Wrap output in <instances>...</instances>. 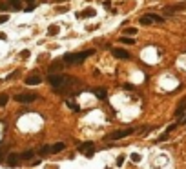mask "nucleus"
I'll return each mask as SVG.
<instances>
[{
  "label": "nucleus",
  "instance_id": "obj_1",
  "mask_svg": "<svg viewBox=\"0 0 186 169\" xmlns=\"http://www.w3.org/2000/svg\"><path fill=\"white\" fill-rule=\"evenodd\" d=\"M93 55V49H89V51H80V53H66L64 55V62L66 64H80L84 62L88 57H91Z\"/></svg>",
  "mask_w": 186,
  "mask_h": 169
},
{
  "label": "nucleus",
  "instance_id": "obj_2",
  "mask_svg": "<svg viewBox=\"0 0 186 169\" xmlns=\"http://www.w3.org/2000/svg\"><path fill=\"white\" fill-rule=\"evenodd\" d=\"M69 82H71V78L66 77V75H49V84L58 89V91H62V89H66L69 86Z\"/></svg>",
  "mask_w": 186,
  "mask_h": 169
},
{
  "label": "nucleus",
  "instance_id": "obj_3",
  "mask_svg": "<svg viewBox=\"0 0 186 169\" xmlns=\"http://www.w3.org/2000/svg\"><path fill=\"white\" fill-rule=\"evenodd\" d=\"M137 129H133V127H126V129H119V131H113V133H109V135H106L104 138L106 140H122V138H126L128 135H132V133H135Z\"/></svg>",
  "mask_w": 186,
  "mask_h": 169
},
{
  "label": "nucleus",
  "instance_id": "obj_4",
  "mask_svg": "<svg viewBox=\"0 0 186 169\" xmlns=\"http://www.w3.org/2000/svg\"><path fill=\"white\" fill-rule=\"evenodd\" d=\"M139 22L142 24V26H150V24H162L164 18L159 17V15H155V13H146V15H142V17H140Z\"/></svg>",
  "mask_w": 186,
  "mask_h": 169
},
{
  "label": "nucleus",
  "instance_id": "obj_5",
  "mask_svg": "<svg viewBox=\"0 0 186 169\" xmlns=\"http://www.w3.org/2000/svg\"><path fill=\"white\" fill-rule=\"evenodd\" d=\"M15 100L22 102V104H29V102L38 100V95H35V93H24V95H17V96H15Z\"/></svg>",
  "mask_w": 186,
  "mask_h": 169
},
{
  "label": "nucleus",
  "instance_id": "obj_6",
  "mask_svg": "<svg viewBox=\"0 0 186 169\" xmlns=\"http://www.w3.org/2000/svg\"><path fill=\"white\" fill-rule=\"evenodd\" d=\"M183 9H186V4H177V6H168V7H164V15H173V13H177V11H183Z\"/></svg>",
  "mask_w": 186,
  "mask_h": 169
},
{
  "label": "nucleus",
  "instance_id": "obj_7",
  "mask_svg": "<svg viewBox=\"0 0 186 169\" xmlns=\"http://www.w3.org/2000/svg\"><path fill=\"white\" fill-rule=\"evenodd\" d=\"M91 147H93V142H86V144H80L79 146V151L84 153V155H88V156H93Z\"/></svg>",
  "mask_w": 186,
  "mask_h": 169
},
{
  "label": "nucleus",
  "instance_id": "obj_8",
  "mask_svg": "<svg viewBox=\"0 0 186 169\" xmlns=\"http://www.w3.org/2000/svg\"><path fill=\"white\" fill-rule=\"evenodd\" d=\"M113 57H117V58H122V60H128L130 58V53L126 51V49H120V47H115L113 49Z\"/></svg>",
  "mask_w": 186,
  "mask_h": 169
},
{
  "label": "nucleus",
  "instance_id": "obj_9",
  "mask_svg": "<svg viewBox=\"0 0 186 169\" xmlns=\"http://www.w3.org/2000/svg\"><path fill=\"white\" fill-rule=\"evenodd\" d=\"M40 82H42V77H38V75H31V77L26 78V84H28V86H38Z\"/></svg>",
  "mask_w": 186,
  "mask_h": 169
},
{
  "label": "nucleus",
  "instance_id": "obj_10",
  "mask_svg": "<svg viewBox=\"0 0 186 169\" xmlns=\"http://www.w3.org/2000/svg\"><path fill=\"white\" fill-rule=\"evenodd\" d=\"M183 113H186V98H183V100L179 102L177 109H175V116H181Z\"/></svg>",
  "mask_w": 186,
  "mask_h": 169
},
{
  "label": "nucleus",
  "instance_id": "obj_11",
  "mask_svg": "<svg viewBox=\"0 0 186 169\" xmlns=\"http://www.w3.org/2000/svg\"><path fill=\"white\" fill-rule=\"evenodd\" d=\"M64 147H66L64 142H57V144H53V146H49V153H60Z\"/></svg>",
  "mask_w": 186,
  "mask_h": 169
},
{
  "label": "nucleus",
  "instance_id": "obj_12",
  "mask_svg": "<svg viewBox=\"0 0 186 169\" xmlns=\"http://www.w3.org/2000/svg\"><path fill=\"white\" fill-rule=\"evenodd\" d=\"M18 155H9L7 156V166H11V167H15V166H18Z\"/></svg>",
  "mask_w": 186,
  "mask_h": 169
},
{
  "label": "nucleus",
  "instance_id": "obj_13",
  "mask_svg": "<svg viewBox=\"0 0 186 169\" xmlns=\"http://www.w3.org/2000/svg\"><path fill=\"white\" fill-rule=\"evenodd\" d=\"M93 93H95V96H97V98H106V89H104V87L93 89Z\"/></svg>",
  "mask_w": 186,
  "mask_h": 169
},
{
  "label": "nucleus",
  "instance_id": "obj_14",
  "mask_svg": "<svg viewBox=\"0 0 186 169\" xmlns=\"http://www.w3.org/2000/svg\"><path fill=\"white\" fill-rule=\"evenodd\" d=\"M58 31H60V29H58V26H55V24L48 27V35H49V37H55V35H57Z\"/></svg>",
  "mask_w": 186,
  "mask_h": 169
},
{
  "label": "nucleus",
  "instance_id": "obj_15",
  "mask_svg": "<svg viewBox=\"0 0 186 169\" xmlns=\"http://www.w3.org/2000/svg\"><path fill=\"white\" fill-rule=\"evenodd\" d=\"M122 33H124V37H130V38H132L133 35L137 33V29H135V27H126V29H124Z\"/></svg>",
  "mask_w": 186,
  "mask_h": 169
},
{
  "label": "nucleus",
  "instance_id": "obj_16",
  "mask_svg": "<svg viewBox=\"0 0 186 169\" xmlns=\"http://www.w3.org/2000/svg\"><path fill=\"white\" fill-rule=\"evenodd\" d=\"M120 42L126 44V46H132V44H135V40H133V38H130V37H120Z\"/></svg>",
  "mask_w": 186,
  "mask_h": 169
},
{
  "label": "nucleus",
  "instance_id": "obj_17",
  "mask_svg": "<svg viewBox=\"0 0 186 169\" xmlns=\"http://www.w3.org/2000/svg\"><path fill=\"white\" fill-rule=\"evenodd\" d=\"M60 69H62V64H51V66H49V73L60 71Z\"/></svg>",
  "mask_w": 186,
  "mask_h": 169
},
{
  "label": "nucleus",
  "instance_id": "obj_18",
  "mask_svg": "<svg viewBox=\"0 0 186 169\" xmlns=\"http://www.w3.org/2000/svg\"><path fill=\"white\" fill-rule=\"evenodd\" d=\"M9 7H13V9H20V0H9Z\"/></svg>",
  "mask_w": 186,
  "mask_h": 169
},
{
  "label": "nucleus",
  "instance_id": "obj_19",
  "mask_svg": "<svg viewBox=\"0 0 186 169\" xmlns=\"http://www.w3.org/2000/svg\"><path fill=\"white\" fill-rule=\"evenodd\" d=\"M82 17H95V9L93 7H88L86 11L82 13Z\"/></svg>",
  "mask_w": 186,
  "mask_h": 169
},
{
  "label": "nucleus",
  "instance_id": "obj_20",
  "mask_svg": "<svg viewBox=\"0 0 186 169\" xmlns=\"http://www.w3.org/2000/svg\"><path fill=\"white\" fill-rule=\"evenodd\" d=\"M20 158H24V160H29V158H33V151H24Z\"/></svg>",
  "mask_w": 186,
  "mask_h": 169
},
{
  "label": "nucleus",
  "instance_id": "obj_21",
  "mask_svg": "<svg viewBox=\"0 0 186 169\" xmlns=\"http://www.w3.org/2000/svg\"><path fill=\"white\" fill-rule=\"evenodd\" d=\"M7 100H9V96H7V95H0V107H2V106H6Z\"/></svg>",
  "mask_w": 186,
  "mask_h": 169
},
{
  "label": "nucleus",
  "instance_id": "obj_22",
  "mask_svg": "<svg viewBox=\"0 0 186 169\" xmlns=\"http://www.w3.org/2000/svg\"><path fill=\"white\" fill-rule=\"evenodd\" d=\"M40 155H48V153H49V146H44V147H40Z\"/></svg>",
  "mask_w": 186,
  "mask_h": 169
},
{
  "label": "nucleus",
  "instance_id": "obj_23",
  "mask_svg": "<svg viewBox=\"0 0 186 169\" xmlns=\"http://www.w3.org/2000/svg\"><path fill=\"white\" fill-rule=\"evenodd\" d=\"M68 107L73 109V111H79V106H77V104H73V102H68Z\"/></svg>",
  "mask_w": 186,
  "mask_h": 169
},
{
  "label": "nucleus",
  "instance_id": "obj_24",
  "mask_svg": "<svg viewBox=\"0 0 186 169\" xmlns=\"http://www.w3.org/2000/svg\"><path fill=\"white\" fill-rule=\"evenodd\" d=\"M124 160H126V156H124V155H120L119 158H117V166H122V162Z\"/></svg>",
  "mask_w": 186,
  "mask_h": 169
},
{
  "label": "nucleus",
  "instance_id": "obj_25",
  "mask_svg": "<svg viewBox=\"0 0 186 169\" xmlns=\"http://www.w3.org/2000/svg\"><path fill=\"white\" fill-rule=\"evenodd\" d=\"M132 160H133V162H139V160H140V155H137V153H133V155H132Z\"/></svg>",
  "mask_w": 186,
  "mask_h": 169
},
{
  "label": "nucleus",
  "instance_id": "obj_26",
  "mask_svg": "<svg viewBox=\"0 0 186 169\" xmlns=\"http://www.w3.org/2000/svg\"><path fill=\"white\" fill-rule=\"evenodd\" d=\"M7 15H0V24H4V22H7Z\"/></svg>",
  "mask_w": 186,
  "mask_h": 169
},
{
  "label": "nucleus",
  "instance_id": "obj_27",
  "mask_svg": "<svg viewBox=\"0 0 186 169\" xmlns=\"http://www.w3.org/2000/svg\"><path fill=\"white\" fill-rule=\"evenodd\" d=\"M68 11V7L66 6H62V7H57V13H66Z\"/></svg>",
  "mask_w": 186,
  "mask_h": 169
},
{
  "label": "nucleus",
  "instance_id": "obj_28",
  "mask_svg": "<svg viewBox=\"0 0 186 169\" xmlns=\"http://www.w3.org/2000/svg\"><path fill=\"white\" fill-rule=\"evenodd\" d=\"M35 7H37V6H35V4H31V6H28V7H26V11H33Z\"/></svg>",
  "mask_w": 186,
  "mask_h": 169
},
{
  "label": "nucleus",
  "instance_id": "obj_29",
  "mask_svg": "<svg viewBox=\"0 0 186 169\" xmlns=\"http://www.w3.org/2000/svg\"><path fill=\"white\" fill-rule=\"evenodd\" d=\"M20 57H29V51H28V49H26V51H22V53H20Z\"/></svg>",
  "mask_w": 186,
  "mask_h": 169
},
{
  "label": "nucleus",
  "instance_id": "obj_30",
  "mask_svg": "<svg viewBox=\"0 0 186 169\" xmlns=\"http://www.w3.org/2000/svg\"><path fill=\"white\" fill-rule=\"evenodd\" d=\"M179 124H184V126H186V115L183 116V120H179Z\"/></svg>",
  "mask_w": 186,
  "mask_h": 169
},
{
  "label": "nucleus",
  "instance_id": "obj_31",
  "mask_svg": "<svg viewBox=\"0 0 186 169\" xmlns=\"http://www.w3.org/2000/svg\"><path fill=\"white\" fill-rule=\"evenodd\" d=\"M0 160H2V149H0Z\"/></svg>",
  "mask_w": 186,
  "mask_h": 169
},
{
  "label": "nucleus",
  "instance_id": "obj_32",
  "mask_svg": "<svg viewBox=\"0 0 186 169\" xmlns=\"http://www.w3.org/2000/svg\"><path fill=\"white\" fill-rule=\"evenodd\" d=\"M29 2H33V0H29Z\"/></svg>",
  "mask_w": 186,
  "mask_h": 169
}]
</instances>
